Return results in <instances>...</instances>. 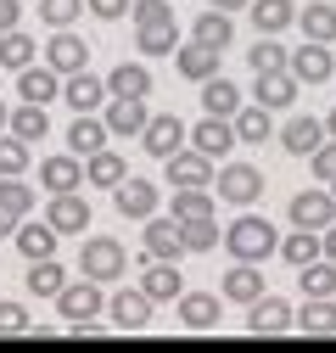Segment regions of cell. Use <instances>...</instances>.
<instances>
[{"mask_svg":"<svg viewBox=\"0 0 336 353\" xmlns=\"http://www.w3.org/2000/svg\"><path fill=\"white\" fill-rule=\"evenodd\" d=\"M297 23H303V39H319V46L336 39V6H319V0H314L308 12H297Z\"/></svg>","mask_w":336,"mask_h":353,"instance_id":"obj_42","label":"cell"},{"mask_svg":"<svg viewBox=\"0 0 336 353\" xmlns=\"http://www.w3.org/2000/svg\"><path fill=\"white\" fill-rule=\"evenodd\" d=\"M252 101H264L269 112L291 107V101H297V73H291V68H264L258 84H252Z\"/></svg>","mask_w":336,"mask_h":353,"instance_id":"obj_17","label":"cell"},{"mask_svg":"<svg viewBox=\"0 0 336 353\" xmlns=\"http://www.w3.org/2000/svg\"><path fill=\"white\" fill-rule=\"evenodd\" d=\"M135 28H151V23H174V12H168V0H135L129 6Z\"/></svg>","mask_w":336,"mask_h":353,"instance_id":"obj_49","label":"cell"},{"mask_svg":"<svg viewBox=\"0 0 336 353\" xmlns=\"http://www.w3.org/2000/svg\"><path fill=\"white\" fill-rule=\"evenodd\" d=\"M17 252L34 263V258H56V225L51 219H28V225H17Z\"/></svg>","mask_w":336,"mask_h":353,"instance_id":"obj_22","label":"cell"},{"mask_svg":"<svg viewBox=\"0 0 336 353\" xmlns=\"http://www.w3.org/2000/svg\"><path fill=\"white\" fill-rule=\"evenodd\" d=\"M196 39L202 46H213V51H230V39H235V23H230V12H202L196 17Z\"/></svg>","mask_w":336,"mask_h":353,"instance_id":"obj_38","label":"cell"},{"mask_svg":"<svg viewBox=\"0 0 336 353\" xmlns=\"http://www.w3.org/2000/svg\"><path fill=\"white\" fill-rule=\"evenodd\" d=\"M297 331L303 336H336V303L330 297H308L303 314H297Z\"/></svg>","mask_w":336,"mask_h":353,"instance_id":"obj_34","label":"cell"},{"mask_svg":"<svg viewBox=\"0 0 336 353\" xmlns=\"http://www.w3.org/2000/svg\"><path fill=\"white\" fill-rule=\"evenodd\" d=\"M78 12H90V6H84V0H39V17H45L51 28H73Z\"/></svg>","mask_w":336,"mask_h":353,"instance_id":"obj_47","label":"cell"},{"mask_svg":"<svg viewBox=\"0 0 336 353\" xmlns=\"http://www.w3.org/2000/svg\"><path fill=\"white\" fill-rule=\"evenodd\" d=\"M174 68H180L185 79L202 84V79H213V73H219V51H213V46H202V39H191V46L174 51Z\"/></svg>","mask_w":336,"mask_h":353,"instance_id":"obj_28","label":"cell"},{"mask_svg":"<svg viewBox=\"0 0 336 353\" xmlns=\"http://www.w3.org/2000/svg\"><path fill=\"white\" fill-rule=\"evenodd\" d=\"M286 68L297 73V84H325V79H336V57H330V46H319V39H303L297 51L286 57Z\"/></svg>","mask_w":336,"mask_h":353,"instance_id":"obj_5","label":"cell"},{"mask_svg":"<svg viewBox=\"0 0 336 353\" xmlns=\"http://www.w3.org/2000/svg\"><path fill=\"white\" fill-rule=\"evenodd\" d=\"M0 202H6V208H12L17 219H28V213L39 208V196H34L28 185H23V174H6V180H0Z\"/></svg>","mask_w":336,"mask_h":353,"instance_id":"obj_43","label":"cell"},{"mask_svg":"<svg viewBox=\"0 0 336 353\" xmlns=\"http://www.w3.org/2000/svg\"><path fill=\"white\" fill-rule=\"evenodd\" d=\"M123 270H129V252H123V241L112 236H90L78 252V275H90V281H123Z\"/></svg>","mask_w":336,"mask_h":353,"instance_id":"obj_2","label":"cell"},{"mask_svg":"<svg viewBox=\"0 0 336 353\" xmlns=\"http://www.w3.org/2000/svg\"><path fill=\"white\" fill-rule=\"evenodd\" d=\"M107 135H112V129H107V118L78 112V118H73V129H67V146H73L78 157H90V152H101V146H107Z\"/></svg>","mask_w":336,"mask_h":353,"instance_id":"obj_27","label":"cell"},{"mask_svg":"<svg viewBox=\"0 0 336 353\" xmlns=\"http://www.w3.org/2000/svg\"><path fill=\"white\" fill-rule=\"evenodd\" d=\"M101 308H107V297H101V281H90V275H84V281H67V286L56 292V314H62L67 325H90Z\"/></svg>","mask_w":336,"mask_h":353,"instance_id":"obj_3","label":"cell"},{"mask_svg":"<svg viewBox=\"0 0 336 353\" xmlns=\"http://www.w3.org/2000/svg\"><path fill=\"white\" fill-rule=\"evenodd\" d=\"M224 247H230V258H241V263H264L269 252H280L275 225H269L264 213H241L235 225L224 230Z\"/></svg>","mask_w":336,"mask_h":353,"instance_id":"obj_1","label":"cell"},{"mask_svg":"<svg viewBox=\"0 0 336 353\" xmlns=\"http://www.w3.org/2000/svg\"><path fill=\"white\" fill-rule=\"evenodd\" d=\"M219 303L213 292H180V325L185 331H213L219 325Z\"/></svg>","mask_w":336,"mask_h":353,"instance_id":"obj_21","label":"cell"},{"mask_svg":"<svg viewBox=\"0 0 336 353\" xmlns=\"http://www.w3.org/2000/svg\"><path fill=\"white\" fill-rule=\"evenodd\" d=\"M112 208L123 219H140V225H146V219L162 208V191L151 180H123V185H112Z\"/></svg>","mask_w":336,"mask_h":353,"instance_id":"obj_8","label":"cell"},{"mask_svg":"<svg viewBox=\"0 0 336 353\" xmlns=\"http://www.w3.org/2000/svg\"><path fill=\"white\" fill-rule=\"evenodd\" d=\"M174 219H213V185H174Z\"/></svg>","mask_w":336,"mask_h":353,"instance_id":"obj_32","label":"cell"},{"mask_svg":"<svg viewBox=\"0 0 336 353\" xmlns=\"http://www.w3.org/2000/svg\"><path fill=\"white\" fill-rule=\"evenodd\" d=\"M39 57V46L23 34V28H12V34H0V68H12V73H23L28 62Z\"/></svg>","mask_w":336,"mask_h":353,"instance_id":"obj_41","label":"cell"},{"mask_svg":"<svg viewBox=\"0 0 336 353\" xmlns=\"http://www.w3.org/2000/svg\"><path fill=\"white\" fill-rule=\"evenodd\" d=\"M180 236H185V252H213L219 247V225L213 219H185Z\"/></svg>","mask_w":336,"mask_h":353,"instance_id":"obj_44","label":"cell"},{"mask_svg":"<svg viewBox=\"0 0 336 353\" xmlns=\"http://www.w3.org/2000/svg\"><path fill=\"white\" fill-rule=\"evenodd\" d=\"M297 325V314H291V303L286 297H258V303H246V331L252 336H280V331H291Z\"/></svg>","mask_w":336,"mask_h":353,"instance_id":"obj_6","label":"cell"},{"mask_svg":"<svg viewBox=\"0 0 336 353\" xmlns=\"http://www.w3.org/2000/svg\"><path fill=\"white\" fill-rule=\"evenodd\" d=\"M286 57H291V51H280V46H275V34H258V46L246 51L252 73H264V68H286Z\"/></svg>","mask_w":336,"mask_h":353,"instance_id":"obj_46","label":"cell"},{"mask_svg":"<svg viewBox=\"0 0 336 353\" xmlns=\"http://www.w3.org/2000/svg\"><path fill=\"white\" fill-rule=\"evenodd\" d=\"M330 196H336V180H330Z\"/></svg>","mask_w":336,"mask_h":353,"instance_id":"obj_58","label":"cell"},{"mask_svg":"<svg viewBox=\"0 0 336 353\" xmlns=\"http://www.w3.org/2000/svg\"><path fill=\"white\" fill-rule=\"evenodd\" d=\"M185 141H191V129H185V123H180L174 112H157V118H151V123L140 129V146H146L151 157H162V163L174 157V152H180Z\"/></svg>","mask_w":336,"mask_h":353,"instance_id":"obj_7","label":"cell"},{"mask_svg":"<svg viewBox=\"0 0 336 353\" xmlns=\"http://www.w3.org/2000/svg\"><path fill=\"white\" fill-rule=\"evenodd\" d=\"M39 185H45L51 196H56V191H84V157H78V152L45 157V163H39Z\"/></svg>","mask_w":336,"mask_h":353,"instance_id":"obj_14","label":"cell"},{"mask_svg":"<svg viewBox=\"0 0 336 353\" xmlns=\"http://www.w3.org/2000/svg\"><path fill=\"white\" fill-rule=\"evenodd\" d=\"M191 146L207 152V157H224L230 146H241V141H235V118H213V112H207V118L191 129Z\"/></svg>","mask_w":336,"mask_h":353,"instance_id":"obj_19","label":"cell"},{"mask_svg":"<svg viewBox=\"0 0 336 353\" xmlns=\"http://www.w3.org/2000/svg\"><path fill=\"white\" fill-rule=\"evenodd\" d=\"M213 191L224 196V202H235V208H252L264 196V168H252V163H224L219 174H213Z\"/></svg>","mask_w":336,"mask_h":353,"instance_id":"obj_4","label":"cell"},{"mask_svg":"<svg viewBox=\"0 0 336 353\" xmlns=\"http://www.w3.org/2000/svg\"><path fill=\"white\" fill-rule=\"evenodd\" d=\"M84 6H90L101 23H118V17H129V6H135V0H84Z\"/></svg>","mask_w":336,"mask_h":353,"instance_id":"obj_51","label":"cell"},{"mask_svg":"<svg viewBox=\"0 0 336 353\" xmlns=\"http://www.w3.org/2000/svg\"><path fill=\"white\" fill-rule=\"evenodd\" d=\"M151 308H157V303H151L140 286H123V292L107 303V314H112L118 331H146V325H151Z\"/></svg>","mask_w":336,"mask_h":353,"instance_id":"obj_9","label":"cell"},{"mask_svg":"<svg viewBox=\"0 0 336 353\" xmlns=\"http://www.w3.org/2000/svg\"><path fill=\"white\" fill-rule=\"evenodd\" d=\"M23 286H28V297H51V303H56V292L67 286V270H62L56 258H34V263H28V281H23Z\"/></svg>","mask_w":336,"mask_h":353,"instance_id":"obj_29","label":"cell"},{"mask_svg":"<svg viewBox=\"0 0 336 353\" xmlns=\"http://www.w3.org/2000/svg\"><path fill=\"white\" fill-rule=\"evenodd\" d=\"M286 213H291V225H297V230H325L330 219H336V196L330 191H297Z\"/></svg>","mask_w":336,"mask_h":353,"instance_id":"obj_10","label":"cell"},{"mask_svg":"<svg viewBox=\"0 0 336 353\" xmlns=\"http://www.w3.org/2000/svg\"><path fill=\"white\" fill-rule=\"evenodd\" d=\"M140 292H146L151 303H180L185 281H180V270H174V258H146V275H140Z\"/></svg>","mask_w":336,"mask_h":353,"instance_id":"obj_13","label":"cell"},{"mask_svg":"<svg viewBox=\"0 0 336 353\" xmlns=\"http://www.w3.org/2000/svg\"><path fill=\"white\" fill-rule=\"evenodd\" d=\"M45 62H51L62 79H67V73H84V62H90V46H84L73 28H56L51 46H45Z\"/></svg>","mask_w":336,"mask_h":353,"instance_id":"obj_16","label":"cell"},{"mask_svg":"<svg viewBox=\"0 0 336 353\" xmlns=\"http://www.w3.org/2000/svg\"><path fill=\"white\" fill-rule=\"evenodd\" d=\"M107 96H112L107 79H96V73H67V79H62V101H67L73 112H96Z\"/></svg>","mask_w":336,"mask_h":353,"instance_id":"obj_20","label":"cell"},{"mask_svg":"<svg viewBox=\"0 0 336 353\" xmlns=\"http://www.w3.org/2000/svg\"><path fill=\"white\" fill-rule=\"evenodd\" d=\"M84 180H90V185H101V191H112V185H123V180H129V174H123V157L118 152H90V163H84Z\"/></svg>","mask_w":336,"mask_h":353,"instance_id":"obj_36","label":"cell"},{"mask_svg":"<svg viewBox=\"0 0 336 353\" xmlns=\"http://www.w3.org/2000/svg\"><path fill=\"white\" fill-rule=\"evenodd\" d=\"M280 258L291 263V270H303V263L325 258V241H319V230H297V236H286V241H280Z\"/></svg>","mask_w":336,"mask_h":353,"instance_id":"obj_39","label":"cell"},{"mask_svg":"<svg viewBox=\"0 0 336 353\" xmlns=\"http://www.w3.org/2000/svg\"><path fill=\"white\" fill-rule=\"evenodd\" d=\"M23 23V0H0V34H12Z\"/></svg>","mask_w":336,"mask_h":353,"instance_id":"obj_52","label":"cell"},{"mask_svg":"<svg viewBox=\"0 0 336 353\" xmlns=\"http://www.w3.org/2000/svg\"><path fill=\"white\" fill-rule=\"evenodd\" d=\"M17 225H23V219H17L6 202H0V236H17Z\"/></svg>","mask_w":336,"mask_h":353,"instance_id":"obj_53","label":"cell"},{"mask_svg":"<svg viewBox=\"0 0 336 353\" xmlns=\"http://www.w3.org/2000/svg\"><path fill=\"white\" fill-rule=\"evenodd\" d=\"M6 123H12V107H6V101H0V129H6Z\"/></svg>","mask_w":336,"mask_h":353,"instance_id":"obj_57","label":"cell"},{"mask_svg":"<svg viewBox=\"0 0 336 353\" xmlns=\"http://www.w3.org/2000/svg\"><path fill=\"white\" fill-rule=\"evenodd\" d=\"M146 123H151L146 101H129V96H112L107 101V129H112V135H140Z\"/></svg>","mask_w":336,"mask_h":353,"instance_id":"obj_26","label":"cell"},{"mask_svg":"<svg viewBox=\"0 0 336 353\" xmlns=\"http://www.w3.org/2000/svg\"><path fill=\"white\" fill-rule=\"evenodd\" d=\"M308 168H314V180H325V185H330V180H336V141H330V146H319V152L308 157Z\"/></svg>","mask_w":336,"mask_h":353,"instance_id":"obj_50","label":"cell"},{"mask_svg":"<svg viewBox=\"0 0 336 353\" xmlns=\"http://www.w3.org/2000/svg\"><path fill=\"white\" fill-rule=\"evenodd\" d=\"M185 236H180V219H146V258H180Z\"/></svg>","mask_w":336,"mask_h":353,"instance_id":"obj_25","label":"cell"},{"mask_svg":"<svg viewBox=\"0 0 336 353\" xmlns=\"http://www.w3.org/2000/svg\"><path fill=\"white\" fill-rule=\"evenodd\" d=\"M325 135H330V141H336V107H330V118H325Z\"/></svg>","mask_w":336,"mask_h":353,"instance_id":"obj_56","label":"cell"},{"mask_svg":"<svg viewBox=\"0 0 336 353\" xmlns=\"http://www.w3.org/2000/svg\"><path fill=\"white\" fill-rule=\"evenodd\" d=\"M219 297H224V303H241V308L258 303V297H264V270L235 258V270H224V281H219Z\"/></svg>","mask_w":336,"mask_h":353,"instance_id":"obj_15","label":"cell"},{"mask_svg":"<svg viewBox=\"0 0 336 353\" xmlns=\"http://www.w3.org/2000/svg\"><path fill=\"white\" fill-rule=\"evenodd\" d=\"M17 96H23V101H39V107L56 101V96H62V73H56L51 62H39V68L28 62V68L17 73Z\"/></svg>","mask_w":336,"mask_h":353,"instance_id":"obj_18","label":"cell"},{"mask_svg":"<svg viewBox=\"0 0 336 353\" xmlns=\"http://www.w3.org/2000/svg\"><path fill=\"white\" fill-rule=\"evenodd\" d=\"M202 107L213 112V118H235V112H241V90H235L230 79L213 73V79H202Z\"/></svg>","mask_w":336,"mask_h":353,"instance_id":"obj_31","label":"cell"},{"mask_svg":"<svg viewBox=\"0 0 336 353\" xmlns=\"http://www.w3.org/2000/svg\"><path fill=\"white\" fill-rule=\"evenodd\" d=\"M269 135H275V123H269V107H264V101L235 112V141H241V146H264Z\"/></svg>","mask_w":336,"mask_h":353,"instance_id":"obj_33","label":"cell"},{"mask_svg":"<svg viewBox=\"0 0 336 353\" xmlns=\"http://www.w3.org/2000/svg\"><path fill=\"white\" fill-rule=\"evenodd\" d=\"M207 6H219V12H241V6H252V0H207Z\"/></svg>","mask_w":336,"mask_h":353,"instance_id":"obj_55","label":"cell"},{"mask_svg":"<svg viewBox=\"0 0 336 353\" xmlns=\"http://www.w3.org/2000/svg\"><path fill=\"white\" fill-rule=\"evenodd\" d=\"M280 146H286L291 157H314V152L325 146V123H319V118H291V123L280 129Z\"/></svg>","mask_w":336,"mask_h":353,"instance_id":"obj_23","label":"cell"},{"mask_svg":"<svg viewBox=\"0 0 336 353\" xmlns=\"http://www.w3.org/2000/svg\"><path fill=\"white\" fill-rule=\"evenodd\" d=\"M319 241H325V258L336 263V225H325V230H319Z\"/></svg>","mask_w":336,"mask_h":353,"instance_id":"obj_54","label":"cell"},{"mask_svg":"<svg viewBox=\"0 0 336 353\" xmlns=\"http://www.w3.org/2000/svg\"><path fill=\"white\" fill-rule=\"evenodd\" d=\"M28 163H34V152H28L23 135H0V180H6V174H23Z\"/></svg>","mask_w":336,"mask_h":353,"instance_id":"obj_45","label":"cell"},{"mask_svg":"<svg viewBox=\"0 0 336 353\" xmlns=\"http://www.w3.org/2000/svg\"><path fill=\"white\" fill-rule=\"evenodd\" d=\"M246 17H252L258 34H280L286 23H297V6H291V0H252Z\"/></svg>","mask_w":336,"mask_h":353,"instance_id":"obj_30","label":"cell"},{"mask_svg":"<svg viewBox=\"0 0 336 353\" xmlns=\"http://www.w3.org/2000/svg\"><path fill=\"white\" fill-rule=\"evenodd\" d=\"M297 281H303V297H336V263L330 258H314V263L297 270Z\"/></svg>","mask_w":336,"mask_h":353,"instance_id":"obj_40","label":"cell"},{"mask_svg":"<svg viewBox=\"0 0 336 353\" xmlns=\"http://www.w3.org/2000/svg\"><path fill=\"white\" fill-rule=\"evenodd\" d=\"M45 219L56 225V236H84V230H90V202H84L78 191H56L51 208H45Z\"/></svg>","mask_w":336,"mask_h":353,"instance_id":"obj_11","label":"cell"},{"mask_svg":"<svg viewBox=\"0 0 336 353\" xmlns=\"http://www.w3.org/2000/svg\"><path fill=\"white\" fill-rule=\"evenodd\" d=\"M135 46H140V57H174V51H180V28H174V23L135 28Z\"/></svg>","mask_w":336,"mask_h":353,"instance_id":"obj_37","label":"cell"},{"mask_svg":"<svg viewBox=\"0 0 336 353\" xmlns=\"http://www.w3.org/2000/svg\"><path fill=\"white\" fill-rule=\"evenodd\" d=\"M107 90H112V96H129V101H146V96H151V68H146V62H118V68L107 73Z\"/></svg>","mask_w":336,"mask_h":353,"instance_id":"obj_24","label":"cell"},{"mask_svg":"<svg viewBox=\"0 0 336 353\" xmlns=\"http://www.w3.org/2000/svg\"><path fill=\"white\" fill-rule=\"evenodd\" d=\"M34 320H28V308L23 303H0V336H28Z\"/></svg>","mask_w":336,"mask_h":353,"instance_id":"obj_48","label":"cell"},{"mask_svg":"<svg viewBox=\"0 0 336 353\" xmlns=\"http://www.w3.org/2000/svg\"><path fill=\"white\" fill-rule=\"evenodd\" d=\"M162 168H168V185H213V157L196 146H180Z\"/></svg>","mask_w":336,"mask_h":353,"instance_id":"obj_12","label":"cell"},{"mask_svg":"<svg viewBox=\"0 0 336 353\" xmlns=\"http://www.w3.org/2000/svg\"><path fill=\"white\" fill-rule=\"evenodd\" d=\"M6 129L34 146V141H45V135H51V118H45V107H39V101H23V107H12V123H6Z\"/></svg>","mask_w":336,"mask_h":353,"instance_id":"obj_35","label":"cell"}]
</instances>
